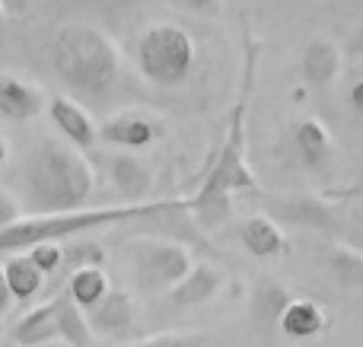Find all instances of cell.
Returning <instances> with one entry per match:
<instances>
[{"instance_id": "obj_6", "label": "cell", "mask_w": 363, "mask_h": 347, "mask_svg": "<svg viewBox=\"0 0 363 347\" xmlns=\"http://www.w3.org/2000/svg\"><path fill=\"white\" fill-rule=\"evenodd\" d=\"M128 258H131L134 284L144 293H169L194 265L191 249L176 239H166V236L163 239H157V236L131 239Z\"/></svg>"}, {"instance_id": "obj_25", "label": "cell", "mask_w": 363, "mask_h": 347, "mask_svg": "<svg viewBox=\"0 0 363 347\" xmlns=\"http://www.w3.org/2000/svg\"><path fill=\"white\" fill-rule=\"evenodd\" d=\"M204 341H207L204 335L188 331V335H153V338H144V341L115 344V347H204Z\"/></svg>"}, {"instance_id": "obj_13", "label": "cell", "mask_w": 363, "mask_h": 347, "mask_svg": "<svg viewBox=\"0 0 363 347\" xmlns=\"http://www.w3.org/2000/svg\"><path fill=\"white\" fill-rule=\"evenodd\" d=\"M239 239H242V246L249 249L252 255H258V258H274V255L287 252L284 229L277 227V220L268 214L249 217V220L242 223V229H239Z\"/></svg>"}, {"instance_id": "obj_1", "label": "cell", "mask_w": 363, "mask_h": 347, "mask_svg": "<svg viewBox=\"0 0 363 347\" xmlns=\"http://www.w3.org/2000/svg\"><path fill=\"white\" fill-rule=\"evenodd\" d=\"M23 207L29 214H67L89 204L96 191L93 163L80 147L64 140H38L23 159Z\"/></svg>"}, {"instance_id": "obj_26", "label": "cell", "mask_w": 363, "mask_h": 347, "mask_svg": "<svg viewBox=\"0 0 363 347\" xmlns=\"http://www.w3.org/2000/svg\"><path fill=\"white\" fill-rule=\"evenodd\" d=\"M23 214V201H19L16 195H10L6 188H0V227H6V223L19 220Z\"/></svg>"}, {"instance_id": "obj_27", "label": "cell", "mask_w": 363, "mask_h": 347, "mask_svg": "<svg viewBox=\"0 0 363 347\" xmlns=\"http://www.w3.org/2000/svg\"><path fill=\"white\" fill-rule=\"evenodd\" d=\"M0 10H4V16L19 19L29 13V0H0Z\"/></svg>"}, {"instance_id": "obj_12", "label": "cell", "mask_w": 363, "mask_h": 347, "mask_svg": "<svg viewBox=\"0 0 363 347\" xmlns=\"http://www.w3.org/2000/svg\"><path fill=\"white\" fill-rule=\"evenodd\" d=\"M226 284V271L220 265H211V261H194L188 268V274L179 280L169 290V300L176 306H201L211 303Z\"/></svg>"}, {"instance_id": "obj_2", "label": "cell", "mask_w": 363, "mask_h": 347, "mask_svg": "<svg viewBox=\"0 0 363 347\" xmlns=\"http://www.w3.org/2000/svg\"><path fill=\"white\" fill-rule=\"evenodd\" d=\"M51 67L77 96L99 99L118 83L121 55L106 29L93 23H64L51 35Z\"/></svg>"}, {"instance_id": "obj_29", "label": "cell", "mask_w": 363, "mask_h": 347, "mask_svg": "<svg viewBox=\"0 0 363 347\" xmlns=\"http://www.w3.org/2000/svg\"><path fill=\"white\" fill-rule=\"evenodd\" d=\"M351 106L357 108V112H363V80H357L351 86Z\"/></svg>"}, {"instance_id": "obj_5", "label": "cell", "mask_w": 363, "mask_h": 347, "mask_svg": "<svg viewBox=\"0 0 363 347\" xmlns=\"http://www.w3.org/2000/svg\"><path fill=\"white\" fill-rule=\"evenodd\" d=\"M140 74L157 86H179L194 67V42L182 25L157 23L140 32L134 48Z\"/></svg>"}, {"instance_id": "obj_7", "label": "cell", "mask_w": 363, "mask_h": 347, "mask_svg": "<svg viewBox=\"0 0 363 347\" xmlns=\"http://www.w3.org/2000/svg\"><path fill=\"white\" fill-rule=\"evenodd\" d=\"M264 210L277 220L303 223L319 229H341V207H335L328 198L315 195H264Z\"/></svg>"}, {"instance_id": "obj_18", "label": "cell", "mask_w": 363, "mask_h": 347, "mask_svg": "<svg viewBox=\"0 0 363 347\" xmlns=\"http://www.w3.org/2000/svg\"><path fill=\"white\" fill-rule=\"evenodd\" d=\"M4 278H6V287H10L16 303H29L45 284V274L32 265V258L26 252L4 261Z\"/></svg>"}, {"instance_id": "obj_33", "label": "cell", "mask_w": 363, "mask_h": 347, "mask_svg": "<svg viewBox=\"0 0 363 347\" xmlns=\"http://www.w3.org/2000/svg\"><path fill=\"white\" fill-rule=\"evenodd\" d=\"M354 48H357L360 55H363V25H360V32H357V42H354Z\"/></svg>"}, {"instance_id": "obj_8", "label": "cell", "mask_w": 363, "mask_h": 347, "mask_svg": "<svg viewBox=\"0 0 363 347\" xmlns=\"http://www.w3.org/2000/svg\"><path fill=\"white\" fill-rule=\"evenodd\" d=\"M89 325H93L96 335L106 338H128L134 331V322H138V303L128 290H112L108 287L106 297L99 300L96 306H89Z\"/></svg>"}, {"instance_id": "obj_22", "label": "cell", "mask_w": 363, "mask_h": 347, "mask_svg": "<svg viewBox=\"0 0 363 347\" xmlns=\"http://www.w3.org/2000/svg\"><path fill=\"white\" fill-rule=\"evenodd\" d=\"M108 169H112V182L118 185L125 195H140L144 188H150V169H147L140 159L118 153V157L108 159Z\"/></svg>"}, {"instance_id": "obj_32", "label": "cell", "mask_w": 363, "mask_h": 347, "mask_svg": "<svg viewBox=\"0 0 363 347\" xmlns=\"http://www.w3.org/2000/svg\"><path fill=\"white\" fill-rule=\"evenodd\" d=\"M38 347H70V344H67V341H57V338H51V341L38 344Z\"/></svg>"}, {"instance_id": "obj_20", "label": "cell", "mask_w": 363, "mask_h": 347, "mask_svg": "<svg viewBox=\"0 0 363 347\" xmlns=\"http://www.w3.org/2000/svg\"><path fill=\"white\" fill-rule=\"evenodd\" d=\"M328 268L345 290H363V252L347 246H328Z\"/></svg>"}, {"instance_id": "obj_34", "label": "cell", "mask_w": 363, "mask_h": 347, "mask_svg": "<svg viewBox=\"0 0 363 347\" xmlns=\"http://www.w3.org/2000/svg\"><path fill=\"white\" fill-rule=\"evenodd\" d=\"M0 347H23V344H16V341H13V338H10V341H4Z\"/></svg>"}, {"instance_id": "obj_11", "label": "cell", "mask_w": 363, "mask_h": 347, "mask_svg": "<svg viewBox=\"0 0 363 347\" xmlns=\"http://www.w3.org/2000/svg\"><path fill=\"white\" fill-rule=\"evenodd\" d=\"M48 106V96L35 83L23 80L16 74H0V115L10 121L38 118Z\"/></svg>"}, {"instance_id": "obj_15", "label": "cell", "mask_w": 363, "mask_h": 347, "mask_svg": "<svg viewBox=\"0 0 363 347\" xmlns=\"http://www.w3.org/2000/svg\"><path fill=\"white\" fill-rule=\"evenodd\" d=\"M341 70V51L332 38H313V42L303 48V74L313 86H328L335 83Z\"/></svg>"}, {"instance_id": "obj_4", "label": "cell", "mask_w": 363, "mask_h": 347, "mask_svg": "<svg viewBox=\"0 0 363 347\" xmlns=\"http://www.w3.org/2000/svg\"><path fill=\"white\" fill-rule=\"evenodd\" d=\"M255 188L258 182L249 172V163H245V106H239L211 176L204 178V185L191 198H185L188 214L204 229L220 227L230 217V198L239 195V191H255Z\"/></svg>"}, {"instance_id": "obj_23", "label": "cell", "mask_w": 363, "mask_h": 347, "mask_svg": "<svg viewBox=\"0 0 363 347\" xmlns=\"http://www.w3.org/2000/svg\"><path fill=\"white\" fill-rule=\"evenodd\" d=\"M26 255H29L32 265L42 274H57L64 261V246L57 239H45V242H35L32 249H26Z\"/></svg>"}, {"instance_id": "obj_14", "label": "cell", "mask_w": 363, "mask_h": 347, "mask_svg": "<svg viewBox=\"0 0 363 347\" xmlns=\"http://www.w3.org/2000/svg\"><path fill=\"white\" fill-rule=\"evenodd\" d=\"M57 338L67 341L70 347H93V325H89L83 306L70 297L67 290H57Z\"/></svg>"}, {"instance_id": "obj_30", "label": "cell", "mask_w": 363, "mask_h": 347, "mask_svg": "<svg viewBox=\"0 0 363 347\" xmlns=\"http://www.w3.org/2000/svg\"><path fill=\"white\" fill-rule=\"evenodd\" d=\"M188 4H191V6H198V10H207V13H211V10H217V0H188Z\"/></svg>"}, {"instance_id": "obj_24", "label": "cell", "mask_w": 363, "mask_h": 347, "mask_svg": "<svg viewBox=\"0 0 363 347\" xmlns=\"http://www.w3.org/2000/svg\"><path fill=\"white\" fill-rule=\"evenodd\" d=\"M102 246L96 242H74L70 249H64V261H61V271H77L83 265H102Z\"/></svg>"}, {"instance_id": "obj_10", "label": "cell", "mask_w": 363, "mask_h": 347, "mask_svg": "<svg viewBox=\"0 0 363 347\" xmlns=\"http://www.w3.org/2000/svg\"><path fill=\"white\" fill-rule=\"evenodd\" d=\"M48 115H51V121H55L57 131H61L74 147H80V150H89V147L96 144V137H99V131H96L89 112L74 99V96L55 93L48 99Z\"/></svg>"}, {"instance_id": "obj_3", "label": "cell", "mask_w": 363, "mask_h": 347, "mask_svg": "<svg viewBox=\"0 0 363 347\" xmlns=\"http://www.w3.org/2000/svg\"><path fill=\"white\" fill-rule=\"evenodd\" d=\"M179 204V198H163V201H144V204H125V207H99V210H67V214H32V217H19V220L0 227V255L6 252H26L35 242L45 239H70V236L89 233L99 227H118L128 223L134 217L153 214Z\"/></svg>"}, {"instance_id": "obj_35", "label": "cell", "mask_w": 363, "mask_h": 347, "mask_svg": "<svg viewBox=\"0 0 363 347\" xmlns=\"http://www.w3.org/2000/svg\"><path fill=\"white\" fill-rule=\"evenodd\" d=\"M0 19H4V10H0Z\"/></svg>"}, {"instance_id": "obj_19", "label": "cell", "mask_w": 363, "mask_h": 347, "mask_svg": "<svg viewBox=\"0 0 363 347\" xmlns=\"http://www.w3.org/2000/svg\"><path fill=\"white\" fill-rule=\"evenodd\" d=\"M64 290H67L83 309H89V306H96L102 297H106L108 278H106V271H102V265H83V268H77V271L67 274Z\"/></svg>"}, {"instance_id": "obj_17", "label": "cell", "mask_w": 363, "mask_h": 347, "mask_svg": "<svg viewBox=\"0 0 363 347\" xmlns=\"http://www.w3.org/2000/svg\"><path fill=\"white\" fill-rule=\"evenodd\" d=\"M277 322H281V329L287 331L290 338H313L328 325V316L313 300H287V306L281 309Z\"/></svg>"}, {"instance_id": "obj_28", "label": "cell", "mask_w": 363, "mask_h": 347, "mask_svg": "<svg viewBox=\"0 0 363 347\" xmlns=\"http://www.w3.org/2000/svg\"><path fill=\"white\" fill-rule=\"evenodd\" d=\"M13 306V293L6 287V278H4V265H0V316H6V309Z\"/></svg>"}, {"instance_id": "obj_21", "label": "cell", "mask_w": 363, "mask_h": 347, "mask_svg": "<svg viewBox=\"0 0 363 347\" xmlns=\"http://www.w3.org/2000/svg\"><path fill=\"white\" fill-rule=\"evenodd\" d=\"M296 147H300L303 159L313 166L325 163V157L332 153V134L325 131V125L315 118H306L296 127Z\"/></svg>"}, {"instance_id": "obj_16", "label": "cell", "mask_w": 363, "mask_h": 347, "mask_svg": "<svg viewBox=\"0 0 363 347\" xmlns=\"http://www.w3.org/2000/svg\"><path fill=\"white\" fill-rule=\"evenodd\" d=\"M51 338H57V303H55V297H51L48 303L35 306L32 312H26V316L16 322V329H13V341L23 344V347H38V344L51 341Z\"/></svg>"}, {"instance_id": "obj_31", "label": "cell", "mask_w": 363, "mask_h": 347, "mask_svg": "<svg viewBox=\"0 0 363 347\" xmlns=\"http://www.w3.org/2000/svg\"><path fill=\"white\" fill-rule=\"evenodd\" d=\"M6 157H10V147H6V137L0 134V166L6 163Z\"/></svg>"}, {"instance_id": "obj_9", "label": "cell", "mask_w": 363, "mask_h": 347, "mask_svg": "<svg viewBox=\"0 0 363 347\" xmlns=\"http://www.w3.org/2000/svg\"><path fill=\"white\" fill-rule=\"evenodd\" d=\"M160 134H163V125H160L153 115H147L144 108H125V112L112 115L108 121H102V127H99L102 140L118 144V147H128V150L150 147Z\"/></svg>"}]
</instances>
